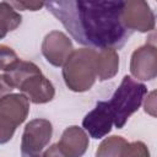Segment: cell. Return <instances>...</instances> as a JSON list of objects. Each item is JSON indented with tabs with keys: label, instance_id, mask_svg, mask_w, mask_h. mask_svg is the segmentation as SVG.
Wrapping results in <instances>:
<instances>
[{
	"label": "cell",
	"instance_id": "3957f363",
	"mask_svg": "<svg viewBox=\"0 0 157 157\" xmlns=\"http://www.w3.org/2000/svg\"><path fill=\"white\" fill-rule=\"evenodd\" d=\"M96 55L94 49L74 50L66 63L63 65V77L69 90L74 92L88 91L96 78Z\"/></svg>",
	"mask_w": 157,
	"mask_h": 157
},
{
	"label": "cell",
	"instance_id": "ffe728a7",
	"mask_svg": "<svg viewBox=\"0 0 157 157\" xmlns=\"http://www.w3.org/2000/svg\"><path fill=\"white\" fill-rule=\"evenodd\" d=\"M42 157H67V156L63 152V150L59 147L58 144H54V145L49 146V147L43 152Z\"/></svg>",
	"mask_w": 157,
	"mask_h": 157
},
{
	"label": "cell",
	"instance_id": "2e32d148",
	"mask_svg": "<svg viewBox=\"0 0 157 157\" xmlns=\"http://www.w3.org/2000/svg\"><path fill=\"white\" fill-rule=\"evenodd\" d=\"M120 157H150V152L147 146L141 141H135L131 144H128L121 153Z\"/></svg>",
	"mask_w": 157,
	"mask_h": 157
},
{
	"label": "cell",
	"instance_id": "5bb4252c",
	"mask_svg": "<svg viewBox=\"0 0 157 157\" xmlns=\"http://www.w3.org/2000/svg\"><path fill=\"white\" fill-rule=\"evenodd\" d=\"M22 22V16L11 6L10 2H0V26L4 31L11 32L15 31Z\"/></svg>",
	"mask_w": 157,
	"mask_h": 157
},
{
	"label": "cell",
	"instance_id": "7402d4cb",
	"mask_svg": "<svg viewBox=\"0 0 157 157\" xmlns=\"http://www.w3.org/2000/svg\"><path fill=\"white\" fill-rule=\"evenodd\" d=\"M6 34H7V32H6V31H4V29L1 28V26H0V39L5 38V37H6Z\"/></svg>",
	"mask_w": 157,
	"mask_h": 157
},
{
	"label": "cell",
	"instance_id": "5b68a950",
	"mask_svg": "<svg viewBox=\"0 0 157 157\" xmlns=\"http://www.w3.org/2000/svg\"><path fill=\"white\" fill-rule=\"evenodd\" d=\"M123 21L131 32H150L155 28V15L150 5L144 0L124 1Z\"/></svg>",
	"mask_w": 157,
	"mask_h": 157
},
{
	"label": "cell",
	"instance_id": "52a82bcc",
	"mask_svg": "<svg viewBox=\"0 0 157 157\" xmlns=\"http://www.w3.org/2000/svg\"><path fill=\"white\" fill-rule=\"evenodd\" d=\"M113 115L108 101H98L96 107L88 112L82 120V129L88 132L92 139H102L112 130Z\"/></svg>",
	"mask_w": 157,
	"mask_h": 157
},
{
	"label": "cell",
	"instance_id": "7c38bea8",
	"mask_svg": "<svg viewBox=\"0 0 157 157\" xmlns=\"http://www.w3.org/2000/svg\"><path fill=\"white\" fill-rule=\"evenodd\" d=\"M119 56L114 49H102L96 55V72L99 81H105L117 75Z\"/></svg>",
	"mask_w": 157,
	"mask_h": 157
},
{
	"label": "cell",
	"instance_id": "6da1fadb",
	"mask_svg": "<svg viewBox=\"0 0 157 157\" xmlns=\"http://www.w3.org/2000/svg\"><path fill=\"white\" fill-rule=\"evenodd\" d=\"M44 6L78 44L88 48L119 50L132 34L123 21L124 1L59 0Z\"/></svg>",
	"mask_w": 157,
	"mask_h": 157
},
{
	"label": "cell",
	"instance_id": "d6986e66",
	"mask_svg": "<svg viewBox=\"0 0 157 157\" xmlns=\"http://www.w3.org/2000/svg\"><path fill=\"white\" fill-rule=\"evenodd\" d=\"M11 6L16 10H27V11H38L44 6L45 2L42 1H10Z\"/></svg>",
	"mask_w": 157,
	"mask_h": 157
},
{
	"label": "cell",
	"instance_id": "9c48e42d",
	"mask_svg": "<svg viewBox=\"0 0 157 157\" xmlns=\"http://www.w3.org/2000/svg\"><path fill=\"white\" fill-rule=\"evenodd\" d=\"M18 90L25 93V96L34 104H43L50 102L55 96V88L53 83L42 74H36L26 78Z\"/></svg>",
	"mask_w": 157,
	"mask_h": 157
},
{
	"label": "cell",
	"instance_id": "ac0fdd59",
	"mask_svg": "<svg viewBox=\"0 0 157 157\" xmlns=\"http://www.w3.org/2000/svg\"><path fill=\"white\" fill-rule=\"evenodd\" d=\"M16 125L0 114V145L9 142L16 130Z\"/></svg>",
	"mask_w": 157,
	"mask_h": 157
},
{
	"label": "cell",
	"instance_id": "277c9868",
	"mask_svg": "<svg viewBox=\"0 0 157 157\" xmlns=\"http://www.w3.org/2000/svg\"><path fill=\"white\" fill-rule=\"evenodd\" d=\"M53 135V125L49 120L37 118L28 121L25 126L21 140L22 157L40 156L44 147L49 144Z\"/></svg>",
	"mask_w": 157,
	"mask_h": 157
},
{
	"label": "cell",
	"instance_id": "8992f818",
	"mask_svg": "<svg viewBox=\"0 0 157 157\" xmlns=\"http://www.w3.org/2000/svg\"><path fill=\"white\" fill-rule=\"evenodd\" d=\"M72 49L71 40L65 33L60 31H53L48 33L42 43V53L45 60L56 67L63 66L66 63L74 52Z\"/></svg>",
	"mask_w": 157,
	"mask_h": 157
},
{
	"label": "cell",
	"instance_id": "9a60e30c",
	"mask_svg": "<svg viewBox=\"0 0 157 157\" xmlns=\"http://www.w3.org/2000/svg\"><path fill=\"white\" fill-rule=\"evenodd\" d=\"M128 145V141L121 136H110L102 141L96 157H120L123 148Z\"/></svg>",
	"mask_w": 157,
	"mask_h": 157
},
{
	"label": "cell",
	"instance_id": "4fadbf2b",
	"mask_svg": "<svg viewBox=\"0 0 157 157\" xmlns=\"http://www.w3.org/2000/svg\"><path fill=\"white\" fill-rule=\"evenodd\" d=\"M42 72L40 69L32 61H25V60H18L7 71H5L4 76L7 80V82L13 87L18 88V86L29 76L36 75Z\"/></svg>",
	"mask_w": 157,
	"mask_h": 157
},
{
	"label": "cell",
	"instance_id": "e0dca14e",
	"mask_svg": "<svg viewBox=\"0 0 157 157\" xmlns=\"http://www.w3.org/2000/svg\"><path fill=\"white\" fill-rule=\"evenodd\" d=\"M18 60L20 59H18L17 54L10 47L0 44V70L7 71Z\"/></svg>",
	"mask_w": 157,
	"mask_h": 157
},
{
	"label": "cell",
	"instance_id": "7a4b0ae2",
	"mask_svg": "<svg viewBox=\"0 0 157 157\" xmlns=\"http://www.w3.org/2000/svg\"><path fill=\"white\" fill-rule=\"evenodd\" d=\"M147 94V87L135 81L131 76H124L119 87L113 93L110 101H108L113 124L117 129H123L128 119L140 108L145 96Z\"/></svg>",
	"mask_w": 157,
	"mask_h": 157
},
{
	"label": "cell",
	"instance_id": "30bf717a",
	"mask_svg": "<svg viewBox=\"0 0 157 157\" xmlns=\"http://www.w3.org/2000/svg\"><path fill=\"white\" fill-rule=\"evenodd\" d=\"M58 145L67 157H82L90 145L88 135L82 128L72 125L64 130Z\"/></svg>",
	"mask_w": 157,
	"mask_h": 157
},
{
	"label": "cell",
	"instance_id": "ba28073f",
	"mask_svg": "<svg viewBox=\"0 0 157 157\" xmlns=\"http://www.w3.org/2000/svg\"><path fill=\"white\" fill-rule=\"evenodd\" d=\"M157 53L153 44H145L136 49L131 55L130 71L131 75L142 81H150L156 77L157 72Z\"/></svg>",
	"mask_w": 157,
	"mask_h": 157
},
{
	"label": "cell",
	"instance_id": "8fae6325",
	"mask_svg": "<svg viewBox=\"0 0 157 157\" xmlns=\"http://www.w3.org/2000/svg\"><path fill=\"white\" fill-rule=\"evenodd\" d=\"M29 112V101L22 93H10L0 99V114L16 126L22 124Z\"/></svg>",
	"mask_w": 157,
	"mask_h": 157
},
{
	"label": "cell",
	"instance_id": "44dd1931",
	"mask_svg": "<svg viewBox=\"0 0 157 157\" xmlns=\"http://www.w3.org/2000/svg\"><path fill=\"white\" fill-rule=\"evenodd\" d=\"M12 90H13V87L7 82V80L5 78V76L4 75H0V99L4 98L5 96L10 94Z\"/></svg>",
	"mask_w": 157,
	"mask_h": 157
}]
</instances>
